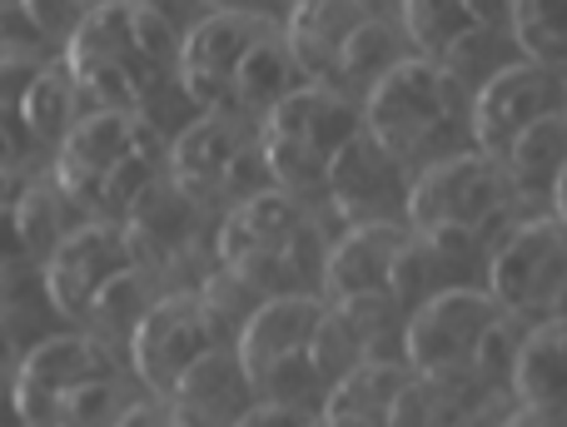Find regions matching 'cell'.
I'll return each instance as SVG.
<instances>
[{
	"label": "cell",
	"instance_id": "obj_1",
	"mask_svg": "<svg viewBox=\"0 0 567 427\" xmlns=\"http://www.w3.org/2000/svg\"><path fill=\"white\" fill-rule=\"evenodd\" d=\"M468 110H473V95L458 90L429 60H403L399 70H389L359 100L363 135L389 149L409 175L473 149Z\"/></svg>",
	"mask_w": 567,
	"mask_h": 427
},
{
	"label": "cell",
	"instance_id": "obj_2",
	"mask_svg": "<svg viewBox=\"0 0 567 427\" xmlns=\"http://www.w3.org/2000/svg\"><path fill=\"white\" fill-rule=\"evenodd\" d=\"M359 129H363V119L353 100H343L339 90H323V85H299L259 119L255 139H259V155H265L275 189H284V195H293L303 205L309 189H323L329 159Z\"/></svg>",
	"mask_w": 567,
	"mask_h": 427
},
{
	"label": "cell",
	"instance_id": "obj_3",
	"mask_svg": "<svg viewBox=\"0 0 567 427\" xmlns=\"http://www.w3.org/2000/svg\"><path fill=\"white\" fill-rule=\"evenodd\" d=\"M513 209H518V189L508 185L498 159L463 149V155H449L413 175L409 205H403V229L419 233V239L453 233V239L483 243L493 223L508 219Z\"/></svg>",
	"mask_w": 567,
	"mask_h": 427
},
{
	"label": "cell",
	"instance_id": "obj_4",
	"mask_svg": "<svg viewBox=\"0 0 567 427\" xmlns=\"http://www.w3.org/2000/svg\"><path fill=\"white\" fill-rule=\"evenodd\" d=\"M60 70L90 110L115 115H140L165 85V75H155L130 40V6H90L60 45Z\"/></svg>",
	"mask_w": 567,
	"mask_h": 427
},
{
	"label": "cell",
	"instance_id": "obj_5",
	"mask_svg": "<svg viewBox=\"0 0 567 427\" xmlns=\"http://www.w3.org/2000/svg\"><path fill=\"white\" fill-rule=\"evenodd\" d=\"M483 293L508 319H553L567 293V229L553 214L518 219L483 259Z\"/></svg>",
	"mask_w": 567,
	"mask_h": 427
},
{
	"label": "cell",
	"instance_id": "obj_6",
	"mask_svg": "<svg viewBox=\"0 0 567 427\" xmlns=\"http://www.w3.org/2000/svg\"><path fill=\"white\" fill-rule=\"evenodd\" d=\"M498 319L503 309L483 293V283H458V289L433 293L429 303H419L403 319V368L423 383H478L473 378V353Z\"/></svg>",
	"mask_w": 567,
	"mask_h": 427
},
{
	"label": "cell",
	"instance_id": "obj_7",
	"mask_svg": "<svg viewBox=\"0 0 567 427\" xmlns=\"http://www.w3.org/2000/svg\"><path fill=\"white\" fill-rule=\"evenodd\" d=\"M269 35V20L255 10H209L179 40L175 85L199 115H229L235 100V70Z\"/></svg>",
	"mask_w": 567,
	"mask_h": 427
},
{
	"label": "cell",
	"instance_id": "obj_8",
	"mask_svg": "<svg viewBox=\"0 0 567 427\" xmlns=\"http://www.w3.org/2000/svg\"><path fill=\"white\" fill-rule=\"evenodd\" d=\"M100 378H115V353L105 343L90 339V333H45L40 343H30V353L10 378L20 423L55 427V413L65 408L70 393Z\"/></svg>",
	"mask_w": 567,
	"mask_h": 427
},
{
	"label": "cell",
	"instance_id": "obj_9",
	"mask_svg": "<svg viewBox=\"0 0 567 427\" xmlns=\"http://www.w3.org/2000/svg\"><path fill=\"white\" fill-rule=\"evenodd\" d=\"M125 348H130V368H135V378L150 388V398L165 403L169 388L179 383V373L195 358H205L209 348H225V343L209 329L195 289H175L150 303V313L135 323Z\"/></svg>",
	"mask_w": 567,
	"mask_h": 427
},
{
	"label": "cell",
	"instance_id": "obj_10",
	"mask_svg": "<svg viewBox=\"0 0 567 427\" xmlns=\"http://www.w3.org/2000/svg\"><path fill=\"white\" fill-rule=\"evenodd\" d=\"M567 110V80L563 70H543V65H518L498 70L488 85L473 95V110H468V125H473V149L488 159H503V149L533 129L538 119L558 115Z\"/></svg>",
	"mask_w": 567,
	"mask_h": 427
},
{
	"label": "cell",
	"instance_id": "obj_11",
	"mask_svg": "<svg viewBox=\"0 0 567 427\" xmlns=\"http://www.w3.org/2000/svg\"><path fill=\"white\" fill-rule=\"evenodd\" d=\"M409 185H413L409 169L383 145H373L363 129L329 159V169H323L329 209L339 214L349 229H363V223H403Z\"/></svg>",
	"mask_w": 567,
	"mask_h": 427
},
{
	"label": "cell",
	"instance_id": "obj_12",
	"mask_svg": "<svg viewBox=\"0 0 567 427\" xmlns=\"http://www.w3.org/2000/svg\"><path fill=\"white\" fill-rule=\"evenodd\" d=\"M130 263L125 233H120L115 219H90L40 263V283H45V299L55 309V319H75L85 323V309L95 303V293L105 289L110 279H120Z\"/></svg>",
	"mask_w": 567,
	"mask_h": 427
},
{
	"label": "cell",
	"instance_id": "obj_13",
	"mask_svg": "<svg viewBox=\"0 0 567 427\" xmlns=\"http://www.w3.org/2000/svg\"><path fill=\"white\" fill-rule=\"evenodd\" d=\"M135 149V115H115V110H90L70 125V135L55 145V169L50 185L70 199L80 214L100 219V189H105L110 169Z\"/></svg>",
	"mask_w": 567,
	"mask_h": 427
},
{
	"label": "cell",
	"instance_id": "obj_14",
	"mask_svg": "<svg viewBox=\"0 0 567 427\" xmlns=\"http://www.w3.org/2000/svg\"><path fill=\"white\" fill-rule=\"evenodd\" d=\"M303 223H309V214L299 199L284 189H265V195L225 209V219L215 223V263L235 273L255 269V263H279Z\"/></svg>",
	"mask_w": 567,
	"mask_h": 427
},
{
	"label": "cell",
	"instance_id": "obj_15",
	"mask_svg": "<svg viewBox=\"0 0 567 427\" xmlns=\"http://www.w3.org/2000/svg\"><path fill=\"white\" fill-rule=\"evenodd\" d=\"M199 214H205V205H199V199H189L169 175L155 179V185H150L145 195L125 209V219H120L130 263H135L140 273L169 269V263L189 249V239H195Z\"/></svg>",
	"mask_w": 567,
	"mask_h": 427
},
{
	"label": "cell",
	"instance_id": "obj_16",
	"mask_svg": "<svg viewBox=\"0 0 567 427\" xmlns=\"http://www.w3.org/2000/svg\"><path fill=\"white\" fill-rule=\"evenodd\" d=\"M165 403L179 427H235L255 408V388H249L235 348H209L205 358H195L179 373Z\"/></svg>",
	"mask_w": 567,
	"mask_h": 427
},
{
	"label": "cell",
	"instance_id": "obj_17",
	"mask_svg": "<svg viewBox=\"0 0 567 427\" xmlns=\"http://www.w3.org/2000/svg\"><path fill=\"white\" fill-rule=\"evenodd\" d=\"M249 125L239 115H195L185 129L169 135V155L165 169L189 199H215L219 195V179L229 175L235 155L249 145Z\"/></svg>",
	"mask_w": 567,
	"mask_h": 427
},
{
	"label": "cell",
	"instance_id": "obj_18",
	"mask_svg": "<svg viewBox=\"0 0 567 427\" xmlns=\"http://www.w3.org/2000/svg\"><path fill=\"white\" fill-rule=\"evenodd\" d=\"M323 309H329V303H323L319 293H279V299L259 303V313L235 339V358H239V368H245L249 388H255L275 363L309 348V333H313V323L323 319Z\"/></svg>",
	"mask_w": 567,
	"mask_h": 427
},
{
	"label": "cell",
	"instance_id": "obj_19",
	"mask_svg": "<svg viewBox=\"0 0 567 427\" xmlns=\"http://www.w3.org/2000/svg\"><path fill=\"white\" fill-rule=\"evenodd\" d=\"M403 239H409L403 223H363V229H349L339 243L323 249L319 299L333 309V303H343V299L389 289V269H393V259H399Z\"/></svg>",
	"mask_w": 567,
	"mask_h": 427
},
{
	"label": "cell",
	"instance_id": "obj_20",
	"mask_svg": "<svg viewBox=\"0 0 567 427\" xmlns=\"http://www.w3.org/2000/svg\"><path fill=\"white\" fill-rule=\"evenodd\" d=\"M508 388L518 408L567 423V319H543L523 333Z\"/></svg>",
	"mask_w": 567,
	"mask_h": 427
},
{
	"label": "cell",
	"instance_id": "obj_21",
	"mask_svg": "<svg viewBox=\"0 0 567 427\" xmlns=\"http://www.w3.org/2000/svg\"><path fill=\"white\" fill-rule=\"evenodd\" d=\"M373 6H333V0H313V6H293L289 10V25H284V50L289 60L299 65V75L309 85L333 90V70H339V50L343 40L353 35L363 15Z\"/></svg>",
	"mask_w": 567,
	"mask_h": 427
},
{
	"label": "cell",
	"instance_id": "obj_22",
	"mask_svg": "<svg viewBox=\"0 0 567 427\" xmlns=\"http://www.w3.org/2000/svg\"><path fill=\"white\" fill-rule=\"evenodd\" d=\"M403 60H413V50H409V40H403L399 20L383 15V10H369V15L353 25V35L343 40L339 70H333V90L359 105L389 70L403 65Z\"/></svg>",
	"mask_w": 567,
	"mask_h": 427
},
{
	"label": "cell",
	"instance_id": "obj_23",
	"mask_svg": "<svg viewBox=\"0 0 567 427\" xmlns=\"http://www.w3.org/2000/svg\"><path fill=\"white\" fill-rule=\"evenodd\" d=\"M299 85H309V80L299 75V65L289 60L284 40L269 30V35L245 55V65L235 70V100H229V115H239L245 125H259V119H265L284 95H293Z\"/></svg>",
	"mask_w": 567,
	"mask_h": 427
},
{
	"label": "cell",
	"instance_id": "obj_24",
	"mask_svg": "<svg viewBox=\"0 0 567 427\" xmlns=\"http://www.w3.org/2000/svg\"><path fill=\"white\" fill-rule=\"evenodd\" d=\"M493 15H498V6H473V0H413V6L393 10L413 60H429V65H439L473 25H483Z\"/></svg>",
	"mask_w": 567,
	"mask_h": 427
},
{
	"label": "cell",
	"instance_id": "obj_25",
	"mask_svg": "<svg viewBox=\"0 0 567 427\" xmlns=\"http://www.w3.org/2000/svg\"><path fill=\"white\" fill-rule=\"evenodd\" d=\"M80 223H90V214H80L50 179H25L20 205H16V233H20V249H25V259L35 263V269L80 229Z\"/></svg>",
	"mask_w": 567,
	"mask_h": 427
},
{
	"label": "cell",
	"instance_id": "obj_26",
	"mask_svg": "<svg viewBox=\"0 0 567 427\" xmlns=\"http://www.w3.org/2000/svg\"><path fill=\"white\" fill-rule=\"evenodd\" d=\"M498 165H503V175H508V185L518 189V199L523 195H548L553 179H558V169L567 165V110L538 119L533 129H523V135L503 149Z\"/></svg>",
	"mask_w": 567,
	"mask_h": 427
},
{
	"label": "cell",
	"instance_id": "obj_27",
	"mask_svg": "<svg viewBox=\"0 0 567 427\" xmlns=\"http://www.w3.org/2000/svg\"><path fill=\"white\" fill-rule=\"evenodd\" d=\"M413 383L403 358H363L349 378H339L319 403V418H383L389 403Z\"/></svg>",
	"mask_w": 567,
	"mask_h": 427
},
{
	"label": "cell",
	"instance_id": "obj_28",
	"mask_svg": "<svg viewBox=\"0 0 567 427\" xmlns=\"http://www.w3.org/2000/svg\"><path fill=\"white\" fill-rule=\"evenodd\" d=\"M508 65H518V45H513V30H508V6H498V15L473 25L468 35L439 60L443 75L458 90H468V95H478V90Z\"/></svg>",
	"mask_w": 567,
	"mask_h": 427
},
{
	"label": "cell",
	"instance_id": "obj_29",
	"mask_svg": "<svg viewBox=\"0 0 567 427\" xmlns=\"http://www.w3.org/2000/svg\"><path fill=\"white\" fill-rule=\"evenodd\" d=\"M75 119H80V95L70 85V75L60 65H40V75L30 80L25 100H20V125H25L30 145H60Z\"/></svg>",
	"mask_w": 567,
	"mask_h": 427
},
{
	"label": "cell",
	"instance_id": "obj_30",
	"mask_svg": "<svg viewBox=\"0 0 567 427\" xmlns=\"http://www.w3.org/2000/svg\"><path fill=\"white\" fill-rule=\"evenodd\" d=\"M159 299L155 289V273H140V269H125L120 279H110L105 289L95 293V303L85 309V323H90V339H100L110 348V339L125 343L135 333V323L150 313V303Z\"/></svg>",
	"mask_w": 567,
	"mask_h": 427
},
{
	"label": "cell",
	"instance_id": "obj_31",
	"mask_svg": "<svg viewBox=\"0 0 567 427\" xmlns=\"http://www.w3.org/2000/svg\"><path fill=\"white\" fill-rule=\"evenodd\" d=\"M508 30L518 60L543 70H567V0H518L508 6Z\"/></svg>",
	"mask_w": 567,
	"mask_h": 427
},
{
	"label": "cell",
	"instance_id": "obj_32",
	"mask_svg": "<svg viewBox=\"0 0 567 427\" xmlns=\"http://www.w3.org/2000/svg\"><path fill=\"white\" fill-rule=\"evenodd\" d=\"M195 299H199L209 329H215V339L225 343V348H235L239 329H245V323L259 313V303H265V299H259V289H249L235 269H225V263H215V269L199 279Z\"/></svg>",
	"mask_w": 567,
	"mask_h": 427
},
{
	"label": "cell",
	"instance_id": "obj_33",
	"mask_svg": "<svg viewBox=\"0 0 567 427\" xmlns=\"http://www.w3.org/2000/svg\"><path fill=\"white\" fill-rule=\"evenodd\" d=\"M303 358H309L313 378H319V383H323V393H329L333 383L349 378V373L359 368L363 358H369V348H363V343L353 339V329L339 319V313L323 309V319L313 323V333H309V348H303Z\"/></svg>",
	"mask_w": 567,
	"mask_h": 427
},
{
	"label": "cell",
	"instance_id": "obj_34",
	"mask_svg": "<svg viewBox=\"0 0 567 427\" xmlns=\"http://www.w3.org/2000/svg\"><path fill=\"white\" fill-rule=\"evenodd\" d=\"M333 313H339V319L353 329V339L369 348V358H379V339H403V319H409V313L393 303L389 289L359 293V299H343V303H333Z\"/></svg>",
	"mask_w": 567,
	"mask_h": 427
},
{
	"label": "cell",
	"instance_id": "obj_35",
	"mask_svg": "<svg viewBox=\"0 0 567 427\" xmlns=\"http://www.w3.org/2000/svg\"><path fill=\"white\" fill-rule=\"evenodd\" d=\"M130 40H135L140 60H145L155 75H175L179 65V25L165 6H130Z\"/></svg>",
	"mask_w": 567,
	"mask_h": 427
},
{
	"label": "cell",
	"instance_id": "obj_36",
	"mask_svg": "<svg viewBox=\"0 0 567 427\" xmlns=\"http://www.w3.org/2000/svg\"><path fill=\"white\" fill-rule=\"evenodd\" d=\"M40 50H45V40L30 25L25 6H0V60H35V65H45Z\"/></svg>",
	"mask_w": 567,
	"mask_h": 427
},
{
	"label": "cell",
	"instance_id": "obj_37",
	"mask_svg": "<svg viewBox=\"0 0 567 427\" xmlns=\"http://www.w3.org/2000/svg\"><path fill=\"white\" fill-rule=\"evenodd\" d=\"M85 10L90 6H25V15H30V25L40 30V40H60V45H65L70 40V30L80 25V20H85Z\"/></svg>",
	"mask_w": 567,
	"mask_h": 427
},
{
	"label": "cell",
	"instance_id": "obj_38",
	"mask_svg": "<svg viewBox=\"0 0 567 427\" xmlns=\"http://www.w3.org/2000/svg\"><path fill=\"white\" fill-rule=\"evenodd\" d=\"M110 427H179L175 413H169V403H125V413H120Z\"/></svg>",
	"mask_w": 567,
	"mask_h": 427
},
{
	"label": "cell",
	"instance_id": "obj_39",
	"mask_svg": "<svg viewBox=\"0 0 567 427\" xmlns=\"http://www.w3.org/2000/svg\"><path fill=\"white\" fill-rule=\"evenodd\" d=\"M303 423H309V413H299V408H279V403H255V408H249L235 427H303Z\"/></svg>",
	"mask_w": 567,
	"mask_h": 427
},
{
	"label": "cell",
	"instance_id": "obj_40",
	"mask_svg": "<svg viewBox=\"0 0 567 427\" xmlns=\"http://www.w3.org/2000/svg\"><path fill=\"white\" fill-rule=\"evenodd\" d=\"M20 189H25V175L20 169H0V214H16Z\"/></svg>",
	"mask_w": 567,
	"mask_h": 427
},
{
	"label": "cell",
	"instance_id": "obj_41",
	"mask_svg": "<svg viewBox=\"0 0 567 427\" xmlns=\"http://www.w3.org/2000/svg\"><path fill=\"white\" fill-rule=\"evenodd\" d=\"M0 427H25L16 413V393H10V373L0 368Z\"/></svg>",
	"mask_w": 567,
	"mask_h": 427
},
{
	"label": "cell",
	"instance_id": "obj_42",
	"mask_svg": "<svg viewBox=\"0 0 567 427\" xmlns=\"http://www.w3.org/2000/svg\"><path fill=\"white\" fill-rule=\"evenodd\" d=\"M548 214H553V219H558L563 223V229H567V165L558 169V179H553V189H548Z\"/></svg>",
	"mask_w": 567,
	"mask_h": 427
},
{
	"label": "cell",
	"instance_id": "obj_43",
	"mask_svg": "<svg viewBox=\"0 0 567 427\" xmlns=\"http://www.w3.org/2000/svg\"><path fill=\"white\" fill-rule=\"evenodd\" d=\"M498 427H567V423H558V418H543V413H528V408H513Z\"/></svg>",
	"mask_w": 567,
	"mask_h": 427
},
{
	"label": "cell",
	"instance_id": "obj_44",
	"mask_svg": "<svg viewBox=\"0 0 567 427\" xmlns=\"http://www.w3.org/2000/svg\"><path fill=\"white\" fill-rule=\"evenodd\" d=\"M323 427H383V418H319Z\"/></svg>",
	"mask_w": 567,
	"mask_h": 427
},
{
	"label": "cell",
	"instance_id": "obj_45",
	"mask_svg": "<svg viewBox=\"0 0 567 427\" xmlns=\"http://www.w3.org/2000/svg\"><path fill=\"white\" fill-rule=\"evenodd\" d=\"M303 427H323V423H319V418H309V423H303Z\"/></svg>",
	"mask_w": 567,
	"mask_h": 427
},
{
	"label": "cell",
	"instance_id": "obj_46",
	"mask_svg": "<svg viewBox=\"0 0 567 427\" xmlns=\"http://www.w3.org/2000/svg\"><path fill=\"white\" fill-rule=\"evenodd\" d=\"M563 80H567V70H563Z\"/></svg>",
	"mask_w": 567,
	"mask_h": 427
}]
</instances>
